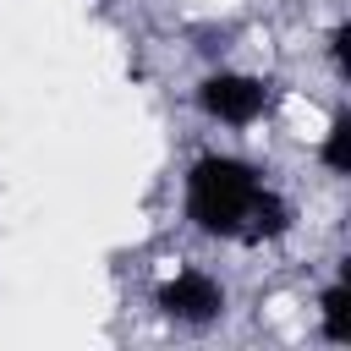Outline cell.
<instances>
[{
  "instance_id": "cell-1",
  "label": "cell",
  "mask_w": 351,
  "mask_h": 351,
  "mask_svg": "<svg viewBox=\"0 0 351 351\" xmlns=\"http://www.w3.org/2000/svg\"><path fill=\"white\" fill-rule=\"evenodd\" d=\"M181 208L192 219V230L214 236V241H241V247H263L280 241L296 225L291 197L247 159L236 154H203L186 170L181 186Z\"/></svg>"
},
{
  "instance_id": "cell-2",
  "label": "cell",
  "mask_w": 351,
  "mask_h": 351,
  "mask_svg": "<svg viewBox=\"0 0 351 351\" xmlns=\"http://www.w3.org/2000/svg\"><path fill=\"white\" fill-rule=\"evenodd\" d=\"M269 104H274V82H263L252 71H225L219 66L197 82V110L219 126H252V121H263Z\"/></svg>"
},
{
  "instance_id": "cell-3",
  "label": "cell",
  "mask_w": 351,
  "mask_h": 351,
  "mask_svg": "<svg viewBox=\"0 0 351 351\" xmlns=\"http://www.w3.org/2000/svg\"><path fill=\"white\" fill-rule=\"evenodd\" d=\"M154 307H159V318H170V324H181V329H208V324L225 318L230 296H225V285H219L208 269H176V274L154 291Z\"/></svg>"
},
{
  "instance_id": "cell-4",
  "label": "cell",
  "mask_w": 351,
  "mask_h": 351,
  "mask_svg": "<svg viewBox=\"0 0 351 351\" xmlns=\"http://www.w3.org/2000/svg\"><path fill=\"white\" fill-rule=\"evenodd\" d=\"M318 335L329 346H351V280L324 285V296H318Z\"/></svg>"
},
{
  "instance_id": "cell-5",
  "label": "cell",
  "mask_w": 351,
  "mask_h": 351,
  "mask_svg": "<svg viewBox=\"0 0 351 351\" xmlns=\"http://www.w3.org/2000/svg\"><path fill=\"white\" fill-rule=\"evenodd\" d=\"M318 165H324L329 176H351V115H346V110L329 121V132H324V143H318Z\"/></svg>"
},
{
  "instance_id": "cell-6",
  "label": "cell",
  "mask_w": 351,
  "mask_h": 351,
  "mask_svg": "<svg viewBox=\"0 0 351 351\" xmlns=\"http://www.w3.org/2000/svg\"><path fill=\"white\" fill-rule=\"evenodd\" d=\"M346 44H351V22H335V27H329V60H335V71H340V77L351 71V55H346Z\"/></svg>"
}]
</instances>
